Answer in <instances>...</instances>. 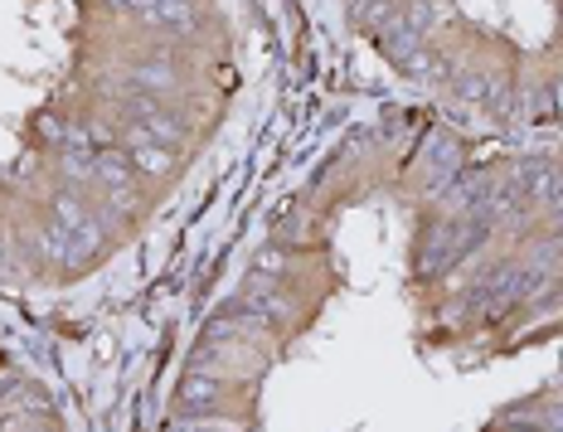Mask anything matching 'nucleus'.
I'll return each instance as SVG.
<instances>
[{
  "label": "nucleus",
  "mask_w": 563,
  "mask_h": 432,
  "mask_svg": "<svg viewBox=\"0 0 563 432\" xmlns=\"http://www.w3.org/2000/svg\"><path fill=\"white\" fill-rule=\"evenodd\" d=\"M257 389L263 384L229 379L214 369L185 365L180 384H175V413H209V418H233V423H257Z\"/></svg>",
  "instance_id": "nucleus-1"
},
{
  "label": "nucleus",
  "mask_w": 563,
  "mask_h": 432,
  "mask_svg": "<svg viewBox=\"0 0 563 432\" xmlns=\"http://www.w3.org/2000/svg\"><path fill=\"white\" fill-rule=\"evenodd\" d=\"M161 432H253V428L233 423V418H209V413H170Z\"/></svg>",
  "instance_id": "nucleus-4"
},
{
  "label": "nucleus",
  "mask_w": 563,
  "mask_h": 432,
  "mask_svg": "<svg viewBox=\"0 0 563 432\" xmlns=\"http://www.w3.org/2000/svg\"><path fill=\"white\" fill-rule=\"evenodd\" d=\"M117 146H126V156H132V166L141 175V185H146L151 195H170L175 185L185 180V170H190V151H175V146H161V142H146V136L136 132V126H122L117 132Z\"/></svg>",
  "instance_id": "nucleus-2"
},
{
  "label": "nucleus",
  "mask_w": 563,
  "mask_h": 432,
  "mask_svg": "<svg viewBox=\"0 0 563 432\" xmlns=\"http://www.w3.org/2000/svg\"><path fill=\"white\" fill-rule=\"evenodd\" d=\"M92 170H98V185H141V175L132 166V156H126V146H102L98 156H92Z\"/></svg>",
  "instance_id": "nucleus-3"
}]
</instances>
